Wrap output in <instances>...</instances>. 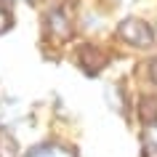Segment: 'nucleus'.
I'll list each match as a JSON object with an SVG mask.
<instances>
[{"instance_id": "f257e3e1", "label": "nucleus", "mask_w": 157, "mask_h": 157, "mask_svg": "<svg viewBox=\"0 0 157 157\" xmlns=\"http://www.w3.org/2000/svg\"><path fill=\"white\" fill-rule=\"evenodd\" d=\"M117 35H120V40L133 45V48H149L152 43H155V29L144 21V19H136V16H128L120 21L117 27Z\"/></svg>"}, {"instance_id": "f03ea898", "label": "nucleus", "mask_w": 157, "mask_h": 157, "mask_svg": "<svg viewBox=\"0 0 157 157\" xmlns=\"http://www.w3.org/2000/svg\"><path fill=\"white\" fill-rule=\"evenodd\" d=\"M75 61H77V67L88 77H96L107 67V53L99 45H93V43H83V45H77V51H75Z\"/></svg>"}, {"instance_id": "7ed1b4c3", "label": "nucleus", "mask_w": 157, "mask_h": 157, "mask_svg": "<svg viewBox=\"0 0 157 157\" xmlns=\"http://www.w3.org/2000/svg\"><path fill=\"white\" fill-rule=\"evenodd\" d=\"M45 24H48L51 35L56 40H69V35H72V19L67 16L64 8H51L45 13Z\"/></svg>"}, {"instance_id": "20e7f679", "label": "nucleus", "mask_w": 157, "mask_h": 157, "mask_svg": "<svg viewBox=\"0 0 157 157\" xmlns=\"http://www.w3.org/2000/svg\"><path fill=\"white\" fill-rule=\"evenodd\" d=\"M139 120L144 128H157V96L139 99Z\"/></svg>"}, {"instance_id": "39448f33", "label": "nucleus", "mask_w": 157, "mask_h": 157, "mask_svg": "<svg viewBox=\"0 0 157 157\" xmlns=\"http://www.w3.org/2000/svg\"><path fill=\"white\" fill-rule=\"evenodd\" d=\"M27 157H77L69 147H61V144H40L35 147Z\"/></svg>"}, {"instance_id": "423d86ee", "label": "nucleus", "mask_w": 157, "mask_h": 157, "mask_svg": "<svg viewBox=\"0 0 157 157\" xmlns=\"http://www.w3.org/2000/svg\"><path fill=\"white\" fill-rule=\"evenodd\" d=\"M144 144H141V157H157V133L155 128H147L144 133Z\"/></svg>"}, {"instance_id": "0eeeda50", "label": "nucleus", "mask_w": 157, "mask_h": 157, "mask_svg": "<svg viewBox=\"0 0 157 157\" xmlns=\"http://www.w3.org/2000/svg\"><path fill=\"white\" fill-rule=\"evenodd\" d=\"M0 157H19V144H16V139L8 136L6 131L0 133Z\"/></svg>"}, {"instance_id": "6e6552de", "label": "nucleus", "mask_w": 157, "mask_h": 157, "mask_svg": "<svg viewBox=\"0 0 157 157\" xmlns=\"http://www.w3.org/2000/svg\"><path fill=\"white\" fill-rule=\"evenodd\" d=\"M107 99H109V107H112V109H117L120 115L125 112L123 99H120V85H107Z\"/></svg>"}, {"instance_id": "1a4fd4ad", "label": "nucleus", "mask_w": 157, "mask_h": 157, "mask_svg": "<svg viewBox=\"0 0 157 157\" xmlns=\"http://www.w3.org/2000/svg\"><path fill=\"white\" fill-rule=\"evenodd\" d=\"M8 27H11V16H8V11H3V8H0V35L6 32Z\"/></svg>"}, {"instance_id": "9d476101", "label": "nucleus", "mask_w": 157, "mask_h": 157, "mask_svg": "<svg viewBox=\"0 0 157 157\" xmlns=\"http://www.w3.org/2000/svg\"><path fill=\"white\" fill-rule=\"evenodd\" d=\"M149 80L157 85V59H152V61H149Z\"/></svg>"}, {"instance_id": "9b49d317", "label": "nucleus", "mask_w": 157, "mask_h": 157, "mask_svg": "<svg viewBox=\"0 0 157 157\" xmlns=\"http://www.w3.org/2000/svg\"><path fill=\"white\" fill-rule=\"evenodd\" d=\"M0 8H3V11H8V8H11V0H0Z\"/></svg>"}]
</instances>
